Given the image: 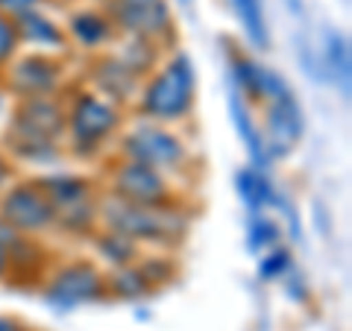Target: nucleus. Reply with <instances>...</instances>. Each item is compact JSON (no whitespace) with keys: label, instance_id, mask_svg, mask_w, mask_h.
Instances as JSON below:
<instances>
[{"label":"nucleus","instance_id":"nucleus-8","mask_svg":"<svg viewBox=\"0 0 352 331\" xmlns=\"http://www.w3.org/2000/svg\"><path fill=\"white\" fill-rule=\"evenodd\" d=\"M0 220L24 238H44L56 231V208L38 187L36 176H18L0 191Z\"/></svg>","mask_w":352,"mask_h":331},{"label":"nucleus","instance_id":"nucleus-38","mask_svg":"<svg viewBox=\"0 0 352 331\" xmlns=\"http://www.w3.org/2000/svg\"><path fill=\"white\" fill-rule=\"evenodd\" d=\"M24 331H36V328H30V326H27V328H24Z\"/></svg>","mask_w":352,"mask_h":331},{"label":"nucleus","instance_id":"nucleus-29","mask_svg":"<svg viewBox=\"0 0 352 331\" xmlns=\"http://www.w3.org/2000/svg\"><path fill=\"white\" fill-rule=\"evenodd\" d=\"M53 0H0V15L9 18V21H21L32 12H41L47 9Z\"/></svg>","mask_w":352,"mask_h":331},{"label":"nucleus","instance_id":"nucleus-37","mask_svg":"<svg viewBox=\"0 0 352 331\" xmlns=\"http://www.w3.org/2000/svg\"><path fill=\"white\" fill-rule=\"evenodd\" d=\"M85 3H94V6H106L109 0H85Z\"/></svg>","mask_w":352,"mask_h":331},{"label":"nucleus","instance_id":"nucleus-19","mask_svg":"<svg viewBox=\"0 0 352 331\" xmlns=\"http://www.w3.org/2000/svg\"><path fill=\"white\" fill-rule=\"evenodd\" d=\"M88 244L94 249V261L100 264L103 270H118V267H126V264H135L141 258V249L135 240L124 238L120 231H112V229H97Z\"/></svg>","mask_w":352,"mask_h":331},{"label":"nucleus","instance_id":"nucleus-15","mask_svg":"<svg viewBox=\"0 0 352 331\" xmlns=\"http://www.w3.org/2000/svg\"><path fill=\"white\" fill-rule=\"evenodd\" d=\"M15 30H18L21 50L47 53V56H71V44H68V36H65V24L53 18L47 9L15 21Z\"/></svg>","mask_w":352,"mask_h":331},{"label":"nucleus","instance_id":"nucleus-16","mask_svg":"<svg viewBox=\"0 0 352 331\" xmlns=\"http://www.w3.org/2000/svg\"><path fill=\"white\" fill-rule=\"evenodd\" d=\"M229 117H232V126H235L241 144H244L247 156H250V164H252L256 170L267 173V168H270L273 161H270V156H267V150H264L261 129H258V124H256V117H252V106L238 94L235 85H229Z\"/></svg>","mask_w":352,"mask_h":331},{"label":"nucleus","instance_id":"nucleus-7","mask_svg":"<svg viewBox=\"0 0 352 331\" xmlns=\"http://www.w3.org/2000/svg\"><path fill=\"white\" fill-rule=\"evenodd\" d=\"M0 85L9 100H32V97H62L71 85L68 56H47V53L21 50L18 56L0 71Z\"/></svg>","mask_w":352,"mask_h":331},{"label":"nucleus","instance_id":"nucleus-6","mask_svg":"<svg viewBox=\"0 0 352 331\" xmlns=\"http://www.w3.org/2000/svg\"><path fill=\"white\" fill-rule=\"evenodd\" d=\"M41 296L56 311H76L82 305H94L106 299V270L88 255L62 258L41 275Z\"/></svg>","mask_w":352,"mask_h":331},{"label":"nucleus","instance_id":"nucleus-18","mask_svg":"<svg viewBox=\"0 0 352 331\" xmlns=\"http://www.w3.org/2000/svg\"><path fill=\"white\" fill-rule=\"evenodd\" d=\"M226 65H229V85H235L238 94L244 97L250 106H261L264 65H258L247 50H241L232 41H226Z\"/></svg>","mask_w":352,"mask_h":331},{"label":"nucleus","instance_id":"nucleus-36","mask_svg":"<svg viewBox=\"0 0 352 331\" xmlns=\"http://www.w3.org/2000/svg\"><path fill=\"white\" fill-rule=\"evenodd\" d=\"M6 100H9V97H6V91H3V85H0V112L6 109Z\"/></svg>","mask_w":352,"mask_h":331},{"label":"nucleus","instance_id":"nucleus-5","mask_svg":"<svg viewBox=\"0 0 352 331\" xmlns=\"http://www.w3.org/2000/svg\"><path fill=\"white\" fill-rule=\"evenodd\" d=\"M100 191L115 196L120 203L144 205V208H164V205L185 203L176 179L147 168V164L126 161V159H118V156L106 159Z\"/></svg>","mask_w":352,"mask_h":331},{"label":"nucleus","instance_id":"nucleus-31","mask_svg":"<svg viewBox=\"0 0 352 331\" xmlns=\"http://www.w3.org/2000/svg\"><path fill=\"white\" fill-rule=\"evenodd\" d=\"M285 282H288V288H285V290H288V296H291L294 302L305 305L308 299H311V290H308V284H305V279H302V275L296 273V267H294L288 275H285Z\"/></svg>","mask_w":352,"mask_h":331},{"label":"nucleus","instance_id":"nucleus-24","mask_svg":"<svg viewBox=\"0 0 352 331\" xmlns=\"http://www.w3.org/2000/svg\"><path fill=\"white\" fill-rule=\"evenodd\" d=\"M235 9V15L244 27L250 44L256 50H267L270 44V32H267V18H264V6L261 0H229Z\"/></svg>","mask_w":352,"mask_h":331},{"label":"nucleus","instance_id":"nucleus-22","mask_svg":"<svg viewBox=\"0 0 352 331\" xmlns=\"http://www.w3.org/2000/svg\"><path fill=\"white\" fill-rule=\"evenodd\" d=\"M323 71L326 80H335L340 94L349 97V82H352V59H349V41L344 32L329 30L326 32V50H323Z\"/></svg>","mask_w":352,"mask_h":331},{"label":"nucleus","instance_id":"nucleus-32","mask_svg":"<svg viewBox=\"0 0 352 331\" xmlns=\"http://www.w3.org/2000/svg\"><path fill=\"white\" fill-rule=\"evenodd\" d=\"M12 179H18V168H15V161L9 159L3 150H0V191H3V187Z\"/></svg>","mask_w":352,"mask_h":331},{"label":"nucleus","instance_id":"nucleus-17","mask_svg":"<svg viewBox=\"0 0 352 331\" xmlns=\"http://www.w3.org/2000/svg\"><path fill=\"white\" fill-rule=\"evenodd\" d=\"M235 191H238V200L244 203L247 214H256V212H273L279 203V194L276 185L270 182V176L264 170H256L252 164H244L238 173H235Z\"/></svg>","mask_w":352,"mask_h":331},{"label":"nucleus","instance_id":"nucleus-28","mask_svg":"<svg viewBox=\"0 0 352 331\" xmlns=\"http://www.w3.org/2000/svg\"><path fill=\"white\" fill-rule=\"evenodd\" d=\"M21 53V44H18V30H15V21H9L0 15V71L6 68L9 62Z\"/></svg>","mask_w":352,"mask_h":331},{"label":"nucleus","instance_id":"nucleus-12","mask_svg":"<svg viewBox=\"0 0 352 331\" xmlns=\"http://www.w3.org/2000/svg\"><path fill=\"white\" fill-rule=\"evenodd\" d=\"M65 24V36H68L71 50L82 53V56H100L112 44L118 41V30L115 21L109 18L106 6H94V3H82L74 6Z\"/></svg>","mask_w":352,"mask_h":331},{"label":"nucleus","instance_id":"nucleus-21","mask_svg":"<svg viewBox=\"0 0 352 331\" xmlns=\"http://www.w3.org/2000/svg\"><path fill=\"white\" fill-rule=\"evenodd\" d=\"M153 284L147 282V275L141 273L138 261L135 264H126V267H118V270H106V299H115V302H141L153 296Z\"/></svg>","mask_w":352,"mask_h":331},{"label":"nucleus","instance_id":"nucleus-13","mask_svg":"<svg viewBox=\"0 0 352 331\" xmlns=\"http://www.w3.org/2000/svg\"><path fill=\"white\" fill-rule=\"evenodd\" d=\"M6 124L27 129L32 135L62 141L65 144V103L62 97H32V100H12Z\"/></svg>","mask_w":352,"mask_h":331},{"label":"nucleus","instance_id":"nucleus-4","mask_svg":"<svg viewBox=\"0 0 352 331\" xmlns=\"http://www.w3.org/2000/svg\"><path fill=\"white\" fill-rule=\"evenodd\" d=\"M112 156L147 164V168L170 176V179H179L194 164L191 144L179 129L153 124V120H144V117L126 120V126L120 129V135L112 147Z\"/></svg>","mask_w":352,"mask_h":331},{"label":"nucleus","instance_id":"nucleus-35","mask_svg":"<svg viewBox=\"0 0 352 331\" xmlns=\"http://www.w3.org/2000/svg\"><path fill=\"white\" fill-rule=\"evenodd\" d=\"M176 6H179L182 12H191V9H194V0H176Z\"/></svg>","mask_w":352,"mask_h":331},{"label":"nucleus","instance_id":"nucleus-10","mask_svg":"<svg viewBox=\"0 0 352 331\" xmlns=\"http://www.w3.org/2000/svg\"><path fill=\"white\" fill-rule=\"evenodd\" d=\"M261 109H264V124L258 129H261L264 150H267L270 161L285 159L288 152H294V147L300 144V138L305 132L302 106L296 100L294 88H285L282 94L264 100Z\"/></svg>","mask_w":352,"mask_h":331},{"label":"nucleus","instance_id":"nucleus-33","mask_svg":"<svg viewBox=\"0 0 352 331\" xmlns=\"http://www.w3.org/2000/svg\"><path fill=\"white\" fill-rule=\"evenodd\" d=\"M27 323L15 314H0V331H24Z\"/></svg>","mask_w":352,"mask_h":331},{"label":"nucleus","instance_id":"nucleus-30","mask_svg":"<svg viewBox=\"0 0 352 331\" xmlns=\"http://www.w3.org/2000/svg\"><path fill=\"white\" fill-rule=\"evenodd\" d=\"M273 212H279L285 220H288L291 240H296V244H300V240H302V223H300V212H296V205H294L285 194H279V203H276V208H273Z\"/></svg>","mask_w":352,"mask_h":331},{"label":"nucleus","instance_id":"nucleus-27","mask_svg":"<svg viewBox=\"0 0 352 331\" xmlns=\"http://www.w3.org/2000/svg\"><path fill=\"white\" fill-rule=\"evenodd\" d=\"M291 270H294V252L285 244L270 247L267 252L258 255V279L261 282H279Z\"/></svg>","mask_w":352,"mask_h":331},{"label":"nucleus","instance_id":"nucleus-34","mask_svg":"<svg viewBox=\"0 0 352 331\" xmlns=\"http://www.w3.org/2000/svg\"><path fill=\"white\" fill-rule=\"evenodd\" d=\"M0 282H9V249L0 240Z\"/></svg>","mask_w":352,"mask_h":331},{"label":"nucleus","instance_id":"nucleus-11","mask_svg":"<svg viewBox=\"0 0 352 331\" xmlns=\"http://www.w3.org/2000/svg\"><path fill=\"white\" fill-rule=\"evenodd\" d=\"M76 82H82L85 88H91L94 94H100L103 100L126 109V112L132 109V103H135V94L141 88V80L115 56L112 50L100 53V56H88L85 73Z\"/></svg>","mask_w":352,"mask_h":331},{"label":"nucleus","instance_id":"nucleus-25","mask_svg":"<svg viewBox=\"0 0 352 331\" xmlns=\"http://www.w3.org/2000/svg\"><path fill=\"white\" fill-rule=\"evenodd\" d=\"M282 244V226L279 220H273L267 212L247 214V249L252 255H261L270 247Z\"/></svg>","mask_w":352,"mask_h":331},{"label":"nucleus","instance_id":"nucleus-20","mask_svg":"<svg viewBox=\"0 0 352 331\" xmlns=\"http://www.w3.org/2000/svg\"><path fill=\"white\" fill-rule=\"evenodd\" d=\"M115 53V56L126 65V68L138 76V80H144L156 71V65L164 59V53L156 41H147V38H132V36H118V41L109 47Z\"/></svg>","mask_w":352,"mask_h":331},{"label":"nucleus","instance_id":"nucleus-2","mask_svg":"<svg viewBox=\"0 0 352 331\" xmlns=\"http://www.w3.org/2000/svg\"><path fill=\"white\" fill-rule=\"evenodd\" d=\"M197 109V68L185 50L164 53L156 71L141 80L132 115L164 126H182Z\"/></svg>","mask_w":352,"mask_h":331},{"label":"nucleus","instance_id":"nucleus-26","mask_svg":"<svg viewBox=\"0 0 352 331\" xmlns=\"http://www.w3.org/2000/svg\"><path fill=\"white\" fill-rule=\"evenodd\" d=\"M138 267H141V273L147 275V282L153 284V290L168 288L176 275H179V264H176V258L170 255V252H162V249L141 252Z\"/></svg>","mask_w":352,"mask_h":331},{"label":"nucleus","instance_id":"nucleus-9","mask_svg":"<svg viewBox=\"0 0 352 331\" xmlns=\"http://www.w3.org/2000/svg\"><path fill=\"white\" fill-rule=\"evenodd\" d=\"M109 18L115 21L118 36L156 41L162 50L176 47V15L170 0H109Z\"/></svg>","mask_w":352,"mask_h":331},{"label":"nucleus","instance_id":"nucleus-1","mask_svg":"<svg viewBox=\"0 0 352 331\" xmlns=\"http://www.w3.org/2000/svg\"><path fill=\"white\" fill-rule=\"evenodd\" d=\"M65 103V156L76 161H103L126 126V109L103 100L82 82H71L62 94Z\"/></svg>","mask_w":352,"mask_h":331},{"label":"nucleus","instance_id":"nucleus-14","mask_svg":"<svg viewBox=\"0 0 352 331\" xmlns=\"http://www.w3.org/2000/svg\"><path fill=\"white\" fill-rule=\"evenodd\" d=\"M36 182L44 194H47L50 205L56 212H65V208H74V205H85V203H94L100 196V182L88 173L80 170H62V168H53L47 173H38Z\"/></svg>","mask_w":352,"mask_h":331},{"label":"nucleus","instance_id":"nucleus-23","mask_svg":"<svg viewBox=\"0 0 352 331\" xmlns=\"http://www.w3.org/2000/svg\"><path fill=\"white\" fill-rule=\"evenodd\" d=\"M97 200H100V196H97ZM97 200L85 203V205L65 208V212H56V231H62V235H68L74 240H88L97 229H100Z\"/></svg>","mask_w":352,"mask_h":331},{"label":"nucleus","instance_id":"nucleus-3","mask_svg":"<svg viewBox=\"0 0 352 331\" xmlns=\"http://www.w3.org/2000/svg\"><path fill=\"white\" fill-rule=\"evenodd\" d=\"M97 214H100L103 229L120 231L124 238L135 240L141 249H162V252H173L176 247H182L194 220V212L185 203L164 208H144V205L120 203L103 191L100 200H97Z\"/></svg>","mask_w":352,"mask_h":331}]
</instances>
